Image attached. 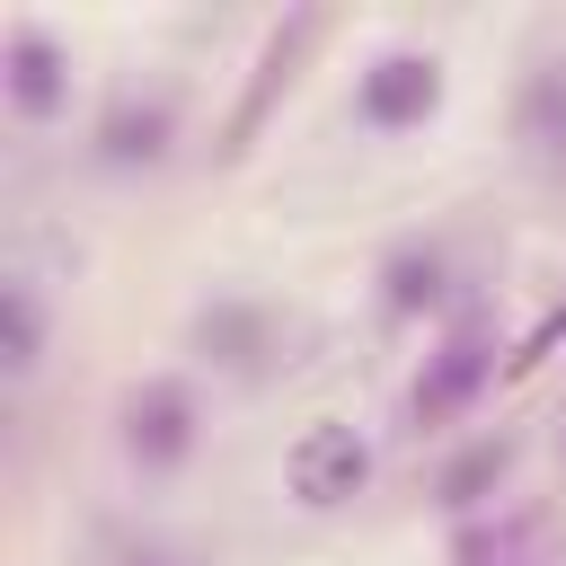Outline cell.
<instances>
[{"mask_svg": "<svg viewBox=\"0 0 566 566\" xmlns=\"http://www.w3.org/2000/svg\"><path fill=\"white\" fill-rule=\"evenodd\" d=\"M115 451L133 478H177L203 451V389L195 371H150L115 398Z\"/></svg>", "mask_w": 566, "mask_h": 566, "instance_id": "6da1fadb", "label": "cell"}, {"mask_svg": "<svg viewBox=\"0 0 566 566\" xmlns=\"http://www.w3.org/2000/svg\"><path fill=\"white\" fill-rule=\"evenodd\" d=\"M486 380H495V336H486L478 310H460V318L433 336L424 371L407 380V424H416V433H451V424L486 398Z\"/></svg>", "mask_w": 566, "mask_h": 566, "instance_id": "7a4b0ae2", "label": "cell"}, {"mask_svg": "<svg viewBox=\"0 0 566 566\" xmlns=\"http://www.w3.org/2000/svg\"><path fill=\"white\" fill-rule=\"evenodd\" d=\"M371 469H380V451H371V433L354 416H310L292 433V451H283V495L301 513H345L371 486Z\"/></svg>", "mask_w": 566, "mask_h": 566, "instance_id": "3957f363", "label": "cell"}, {"mask_svg": "<svg viewBox=\"0 0 566 566\" xmlns=\"http://www.w3.org/2000/svg\"><path fill=\"white\" fill-rule=\"evenodd\" d=\"M71 88H80L71 44H62L44 18H9V27H0V106H9L27 133H44V124L71 115Z\"/></svg>", "mask_w": 566, "mask_h": 566, "instance_id": "277c9868", "label": "cell"}, {"mask_svg": "<svg viewBox=\"0 0 566 566\" xmlns=\"http://www.w3.org/2000/svg\"><path fill=\"white\" fill-rule=\"evenodd\" d=\"M433 115H442V53L389 44V53H371V62L354 71V124H363V133L398 142V133H424Z\"/></svg>", "mask_w": 566, "mask_h": 566, "instance_id": "5b68a950", "label": "cell"}, {"mask_svg": "<svg viewBox=\"0 0 566 566\" xmlns=\"http://www.w3.org/2000/svg\"><path fill=\"white\" fill-rule=\"evenodd\" d=\"M177 88H115L106 97V115L88 124V159L106 168V177H142V168H159L168 150H177Z\"/></svg>", "mask_w": 566, "mask_h": 566, "instance_id": "8992f818", "label": "cell"}, {"mask_svg": "<svg viewBox=\"0 0 566 566\" xmlns=\"http://www.w3.org/2000/svg\"><path fill=\"white\" fill-rule=\"evenodd\" d=\"M186 345H195V363H203V371H230V380H256V371L274 363V345H283V327H274V310H265V301H248V292H212V301L195 310V327H186Z\"/></svg>", "mask_w": 566, "mask_h": 566, "instance_id": "52a82bcc", "label": "cell"}, {"mask_svg": "<svg viewBox=\"0 0 566 566\" xmlns=\"http://www.w3.org/2000/svg\"><path fill=\"white\" fill-rule=\"evenodd\" d=\"M371 283H380V318H389V327L442 318V310H451V248L416 230V239H398V248L371 265Z\"/></svg>", "mask_w": 566, "mask_h": 566, "instance_id": "ba28073f", "label": "cell"}, {"mask_svg": "<svg viewBox=\"0 0 566 566\" xmlns=\"http://www.w3.org/2000/svg\"><path fill=\"white\" fill-rule=\"evenodd\" d=\"M44 354H53V301H44L35 274H9L0 283V371H9V389H27L44 371Z\"/></svg>", "mask_w": 566, "mask_h": 566, "instance_id": "9c48e42d", "label": "cell"}, {"mask_svg": "<svg viewBox=\"0 0 566 566\" xmlns=\"http://www.w3.org/2000/svg\"><path fill=\"white\" fill-rule=\"evenodd\" d=\"M513 433H478V442H460L442 469H433V504L442 513H478V504H495V486L513 478Z\"/></svg>", "mask_w": 566, "mask_h": 566, "instance_id": "30bf717a", "label": "cell"}, {"mask_svg": "<svg viewBox=\"0 0 566 566\" xmlns=\"http://www.w3.org/2000/svg\"><path fill=\"white\" fill-rule=\"evenodd\" d=\"M522 142L531 150H566V62H539L531 80H522Z\"/></svg>", "mask_w": 566, "mask_h": 566, "instance_id": "8fae6325", "label": "cell"}, {"mask_svg": "<svg viewBox=\"0 0 566 566\" xmlns=\"http://www.w3.org/2000/svg\"><path fill=\"white\" fill-rule=\"evenodd\" d=\"M557 345H566V301H557V310H548V318H539V327H531V336L513 345V363H504V380H522V371H539V363H548Z\"/></svg>", "mask_w": 566, "mask_h": 566, "instance_id": "7c38bea8", "label": "cell"}, {"mask_svg": "<svg viewBox=\"0 0 566 566\" xmlns=\"http://www.w3.org/2000/svg\"><path fill=\"white\" fill-rule=\"evenodd\" d=\"M557 469H566V424H557Z\"/></svg>", "mask_w": 566, "mask_h": 566, "instance_id": "4fadbf2b", "label": "cell"}]
</instances>
